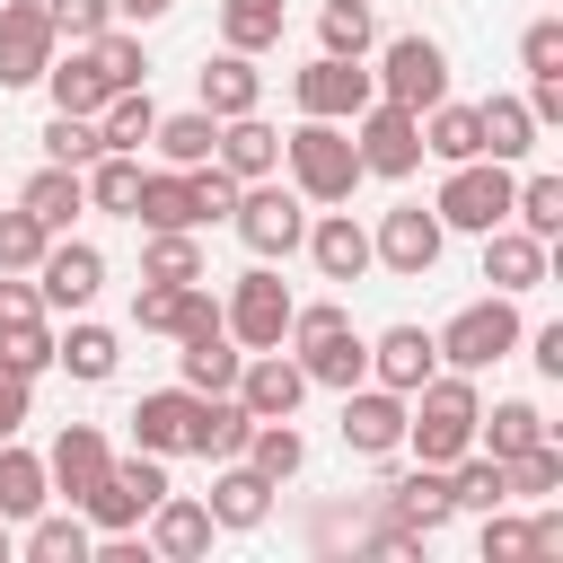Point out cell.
<instances>
[{"label": "cell", "mask_w": 563, "mask_h": 563, "mask_svg": "<svg viewBox=\"0 0 563 563\" xmlns=\"http://www.w3.org/2000/svg\"><path fill=\"white\" fill-rule=\"evenodd\" d=\"M290 97H299V114H317V123H352V114L378 97V79H369L361 62H343V53H317L308 70H290Z\"/></svg>", "instance_id": "obj_13"}, {"label": "cell", "mask_w": 563, "mask_h": 563, "mask_svg": "<svg viewBox=\"0 0 563 563\" xmlns=\"http://www.w3.org/2000/svg\"><path fill=\"white\" fill-rule=\"evenodd\" d=\"M53 501V484H44V457L35 449H18V440H0V519L18 528V519H35Z\"/></svg>", "instance_id": "obj_37"}, {"label": "cell", "mask_w": 563, "mask_h": 563, "mask_svg": "<svg viewBox=\"0 0 563 563\" xmlns=\"http://www.w3.org/2000/svg\"><path fill=\"white\" fill-rule=\"evenodd\" d=\"M53 246V229L18 202V211H0V273H35V255Z\"/></svg>", "instance_id": "obj_51"}, {"label": "cell", "mask_w": 563, "mask_h": 563, "mask_svg": "<svg viewBox=\"0 0 563 563\" xmlns=\"http://www.w3.org/2000/svg\"><path fill=\"white\" fill-rule=\"evenodd\" d=\"M528 114H537V123H563V70L528 79Z\"/></svg>", "instance_id": "obj_58"}, {"label": "cell", "mask_w": 563, "mask_h": 563, "mask_svg": "<svg viewBox=\"0 0 563 563\" xmlns=\"http://www.w3.org/2000/svg\"><path fill=\"white\" fill-rule=\"evenodd\" d=\"M378 510L396 519V528H413V537H440L449 528V466H405V475H387L378 484Z\"/></svg>", "instance_id": "obj_19"}, {"label": "cell", "mask_w": 563, "mask_h": 563, "mask_svg": "<svg viewBox=\"0 0 563 563\" xmlns=\"http://www.w3.org/2000/svg\"><path fill=\"white\" fill-rule=\"evenodd\" d=\"M352 150H361V176H387V185H405V176L422 167V114H413V106H387V97H369V106L352 114Z\"/></svg>", "instance_id": "obj_8"}, {"label": "cell", "mask_w": 563, "mask_h": 563, "mask_svg": "<svg viewBox=\"0 0 563 563\" xmlns=\"http://www.w3.org/2000/svg\"><path fill=\"white\" fill-rule=\"evenodd\" d=\"M343 449H352V457H396V449H405V396L378 387V378L343 387Z\"/></svg>", "instance_id": "obj_16"}, {"label": "cell", "mask_w": 563, "mask_h": 563, "mask_svg": "<svg viewBox=\"0 0 563 563\" xmlns=\"http://www.w3.org/2000/svg\"><path fill=\"white\" fill-rule=\"evenodd\" d=\"M106 141H97V114H53L44 123V158H62V167H88Z\"/></svg>", "instance_id": "obj_52"}, {"label": "cell", "mask_w": 563, "mask_h": 563, "mask_svg": "<svg viewBox=\"0 0 563 563\" xmlns=\"http://www.w3.org/2000/svg\"><path fill=\"white\" fill-rule=\"evenodd\" d=\"M44 88H53V114H97L114 88H106V70H97V53L88 44H70V62L53 53V70H44Z\"/></svg>", "instance_id": "obj_36"}, {"label": "cell", "mask_w": 563, "mask_h": 563, "mask_svg": "<svg viewBox=\"0 0 563 563\" xmlns=\"http://www.w3.org/2000/svg\"><path fill=\"white\" fill-rule=\"evenodd\" d=\"M114 361H123V343H114V325H70V334H53V369H70L79 387H106L114 378Z\"/></svg>", "instance_id": "obj_35"}, {"label": "cell", "mask_w": 563, "mask_h": 563, "mask_svg": "<svg viewBox=\"0 0 563 563\" xmlns=\"http://www.w3.org/2000/svg\"><path fill=\"white\" fill-rule=\"evenodd\" d=\"M290 361L308 369V387H361L369 378V334H352V317L334 308V299H308V308H290Z\"/></svg>", "instance_id": "obj_2"}, {"label": "cell", "mask_w": 563, "mask_h": 563, "mask_svg": "<svg viewBox=\"0 0 563 563\" xmlns=\"http://www.w3.org/2000/svg\"><path fill=\"white\" fill-rule=\"evenodd\" d=\"M141 229H202V202H194V167H141V202H132Z\"/></svg>", "instance_id": "obj_27"}, {"label": "cell", "mask_w": 563, "mask_h": 563, "mask_svg": "<svg viewBox=\"0 0 563 563\" xmlns=\"http://www.w3.org/2000/svg\"><path fill=\"white\" fill-rule=\"evenodd\" d=\"M528 343V361L545 369V378H563V325H537V334H519Z\"/></svg>", "instance_id": "obj_59"}, {"label": "cell", "mask_w": 563, "mask_h": 563, "mask_svg": "<svg viewBox=\"0 0 563 563\" xmlns=\"http://www.w3.org/2000/svg\"><path fill=\"white\" fill-rule=\"evenodd\" d=\"M0 563H9V519H0Z\"/></svg>", "instance_id": "obj_61"}, {"label": "cell", "mask_w": 563, "mask_h": 563, "mask_svg": "<svg viewBox=\"0 0 563 563\" xmlns=\"http://www.w3.org/2000/svg\"><path fill=\"white\" fill-rule=\"evenodd\" d=\"M299 246H308V264H317L325 282H361V273H369V229H361L352 211H334V202H325V220H308Z\"/></svg>", "instance_id": "obj_23"}, {"label": "cell", "mask_w": 563, "mask_h": 563, "mask_svg": "<svg viewBox=\"0 0 563 563\" xmlns=\"http://www.w3.org/2000/svg\"><path fill=\"white\" fill-rule=\"evenodd\" d=\"M510 493H501V457H484V449H466V457H449V510H501Z\"/></svg>", "instance_id": "obj_46"}, {"label": "cell", "mask_w": 563, "mask_h": 563, "mask_svg": "<svg viewBox=\"0 0 563 563\" xmlns=\"http://www.w3.org/2000/svg\"><path fill=\"white\" fill-rule=\"evenodd\" d=\"M176 0H114V18H132V26H150V18H167Z\"/></svg>", "instance_id": "obj_60"}, {"label": "cell", "mask_w": 563, "mask_h": 563, "mask_svg": "<svg viewBox=\"0 0 563 563\" xmlns=\"http://www.w3.org/2000/svg\"><path fill=\"white\" fill-rule=\"evenodd\" d=\"M150 141H158V158H167V167H202V158L220 150V123H211L202 106H185V114H158V132H150Z\"/></svg>", "instance_id": "obj_42"}, {"label": "cell", "mask_w": 563, "mask_h": 563, "mask_svg": "<svg viewBox=\"0 0 563 563\" xmlns=\"http://www.w3.org/2000/svg\"><path fill=\"white\" fill-rule=\"evenodd\" d=\"M150 554H167V563L211 554V510H202L194 493H158V501H150Z\"/></svg>", "instance_id": "obj_26"}, {"label": "cell", "mask_w": 563, "mask_h": 563, "mask_svg": "<svg viewBox=\"0 0 563 563\" xmlns=\"http://www.w3.org/2000/svg\"><path fill=\"white\" fill-rule=\"evenodd\" d=\"M282 26H290V0H220V35H229V53H264V44H282Z\"/></svg>", "instance_id": "obj_40"}, {"label": "cell", "mask_w": 563, "mask_h": 563, "mask_svg": "<svg viewBox=\"0 0 563 563\" xmlns=\"http://www.w3.org/2000/svg\"><path fill=\"white\" fill-rule=\"evenodd\" d=\"M510 167L501 158H457L449 176H440V194H431V211H440V229H466V238H484V229H501L510 220Z\"/></svg>", "instance_id": "obj_5"}, {"label": "cell", "mask_w": 563, "mask_h": 563, "mask_svg": "<svg viewBox=\"0 0 563 563\" xmlns=\"http://www.w3.org/2000/svg\"><path fill=\"white\" fill-rule=\"evenodd\" d=\"M62 35L44 18V0H0V88H35L53 70Z\"/></svg>", "instance_id": "obj_14"}, {"label": "cell", "mask_w": 563, "mask_h": 563, "mask_svg": "<svg viewBox=\"0 0 563 563\" xmlns=\"http://www.w3.org/2000/svg\"><path fill=\"white\" fill-rule=\"evenodd\" d=\"M97 290H106V255H97L88 238H53V246L35 255V299H44V317H79Z\"/></svg>", "instance_id": "obj_12"}, {"label": "cell", "mask_w": 563, "mask_h": 563, "mask_svg": "<svg viewBox=\"0 0 563 563\" xmlns=\"http://www.w3.org/2000/svg\"><path fill=\"white\" fill-rule=\"evenodd\" d=\"M194 106H202L211 123H229V114H255V106H264V70H255V53H211V62H202V88H194Z\"/></svg>", "instance_id": "obj_22"}, {"label": "cell", "mask_w": 563, "mask_h": 563, "mask_svg": "<svg viewBox=\"0 0 563 563\" xmlns=\"http://www.w3.org/2000/svg\"><path fill=\"white\" fill-rule=\"evenodd\" d=\"M229 396H238L255 422H290V413H299V396H308V369H299L282 343H273V352H246V361H238V378H229Z\"/></svg>", "instance_id": "obj_15"}, {"label": "cell", "mask_w": 563, "mask_h": 563, "mask_svg": "<svg viewBox=\"0 0 563 563\" xmlns=\"http://www.w3.org/2000/svg\"><path fill=\"white\" fill-rule=\"evenodd\" d=\"M185 431H194V387H150V396L132 405V449L176 457V449H185Z\"/></svg>", "instance_id": "obj_29"}, {"label": "cell", "mask_w": 563, "mask_h": 563, "mask_svg": "<svg viewBox=\"0 0 563 563\" xmlns=\"http://www.w3.org/2000/svg\"><path fill=\"white\" fill-rule=\"evenodd\" d=\"M519 334H528V325H519V299H501V290H493V299L457 308V317H449L431 343H440V369H466V378H484L493 361H510V352H519Z\"/></svg>", "instance_id": "obj_4"}, {"label": "cell", "mask_w": 563, "mask_h": 563, "mask_svg": "<svg viewBox=\"0 0 563 563\" xmlns=\"http://www.w3.org/2000/svg\"><path fill=\"white\" fill-rule=\"evenodd\" d=\"M537 440H554V422H545L528 396H501L493 413H475V449H484V457H519V449H537Z\"/></svg>", "instance_id": "obj_32"}, {"label": "cell", "mask_w": 563, "mask_h": 563, "mask_svg": "<svg viewBox=\"0 0 563 563\" xmlns=\"http://www.w3.org/2000/svg\"><path fill=\"white\" fill-rule=\"evenodd\" d=\"M79 185H88V211L132 220V202H141V150H97V158L79 167Z\"/></svg>", "instance_id": "obj_33"}, {"label": "cell", "mask_w": 563, "mask_h": 563, "mask_svg": "<svg viewBox=\"0 0 563 563\" xmlns=\"http://www.w3.org/2000/svg\"><path fill=\"white\" fill-rule=\"evenodd\" d=\"M440 246H449V229H440V211H422V202H396V211H378V229H369V264H387V273H405V282H422V273L440 264Z\"/></svg>", "instance_id": "obj_11"}, {"label": "cell", "mask_w": 563, "mask_h": 563, "mask_svg": "<svg viewBox=\"0 0 563 563\" xmlns=\"http://www.w3.org/2000/svg\"><path fill=\"white\" fill-rule=\"evenodd\" d=\"M167 493V457H150V449H132V457H114L106 475H97V493L79 501V519L97 528V537H123V528H141L150 519V501Z\"/></svg>", "instance_id": "obj_7"}, {"label": "cell", "mask_w": 563, "mask_h": 563, "mask_svg": "<svg viewBox=\"0 0 563 563\" xmlns=\"http://www.w3.org/2000/svg\"><path fill=\"white\" fill-rule=\"evenodd\" d=\"M26 405H35V396H26V378H9V369H0V440H18V431H26Z\"/></svg>", "instance_id": "obj_57"}, {"label": "cell", "mask_w": 563, "mask_h": 563, "mask_svg": "<svg viewBox=\"0 0 563 563\" xmlns=\"http://www.w3.org/2000/svg\"><path fill=\"white\" fill-rule=\"evenodd\" d=\"M18 317H44V299H35V273H0V325H18Z\"/></svg>", "instance_id": "obj_56"}, {"label": "cell", "mask_w": 563, "mask_h": 563, "mask_svg": "<svg viewBox=\"0 0 563 563\" xmlns=\"http://www.w3.org/2000/svg\"><path fill=\"white\" fill-rule=\"evenodd\" d=\"M282 167H290L299 202H352V185H361L352 123H317V114H299V132L282 141Z\"/></svg>", "instance_id": "obj_3"}, {"label": "cell", "mask_w": 563, "mask_h": 563, "mask_svg": "<svg viewBox=\"0 0 563 563\" xmlns=\"http://www.w3.org/2000/svg\"><path fill=\"white\" fill-rule=\"evenodd\" d=\"M317 44H325V53H343V62H361V53L378 44L369 0H325V9H317Z\"/></svg>", "instance_id": "obj_48"}, {"label": "cell", "mask_w": 563, "mask_h": 563, "mask_svg": "<svg viewBox=\"0 0 563 563\" xmlns=\"http://www.w3.org/2000/svg\"><path fill=\"white\" fill-rule=\"evenodd\" d=\"M246 431H255V413L220 387V396H194V431H185V449L220 466V457H238V449H246Z\"/></svg>", "instance_id": "obj_30"}, {"label": "cell", "mask_w": 563, "mask_h": 563, "mask_svg": "<svg viewBox=\"0 0 563 563\" xmlns=\"http://www.w3.org/2000/svg\"><path fill=\"white\" fill-rule=\"evenodd\" d=\"M501 493H510V501H554V493H563V449L537 440V449L501 457Z\"/></svg>", "instance_id": "obj_45"}, {"label": "cell", "mask_w": 563, "mask_h": 563, "mask_svg": "<svg viewBox=\"0 0 563 563\" xmlns=\"http://www.w3.org/2000/svg\"><path fill=\"white\" fill-rule=\"evenodd\" d=\"M431 369H440V343H431L422 325H387V334H369V378H378V387L413 396Z\"/></svg>", "instance_id": "obj_24"}, {"label": "cell", "mask_w": 563, "mask_h": 563, "mask_svg": "<svg viewBox=\"0 0 563 563\" xmlns=\"http://www.w3.org/2000/svg\"><path fill=\"white\" fill-rule=\"evenodd\" d=\"M0 369L35 387V378L53 369V325H44V317H18V325H0Z\"/></svg>", "instance_id": "obj_49"}, {"label": "cell", "mask_w": 563, "mask_h": 563, "mask_svg": "<svg viewBox=\"0 0 563 563\" xmlns=\"http://www.w3.org/2000/svg\"><path fill=\"white\" fill-rule=\"evenodd\" d=\"M422 158H484V132H475V106H422Z\"/></svg>", "instance_id": "obj_38"}, {"label": "cell", "mask_w": 563, "mask_h": 563, "mask_svg": "<svg viewBox=\"0 0 563 563\" xmlns=\"http://www.w3.org/2000/svg\"><path fill=\"white\" fill-rule=\"evenodd\" d=\"M211 158H220V167H229L238 185H255V176H282V132L264 123V106H255V114H229V123H220V150H211Z\"/></svg>", "instance_id": "obj_25"}, {"label": "cell", "mask_w": 563, "mask_h": 563, "mask_svg": "<svg viewBox=\"0 0 563 563\" xmlns=\"http://www.w3.org/2000/svg\"><path fill=\"white\" fill-rule=\"evenodd\" d=\"M106 466H114V449H106V431H97V422H62V440L44 449V484H53L70 510L97 493V475H106Z\"/></svg>", "instance_id": "obj_18"}, {"label": "cell", "mask_w": 563, "mask_h": 563, "mask_svg": "<svg viewBox=\"0 0 563 563\" xmlns=\"http://www.w3.org/2000/svg\"><path fill=\"white\" fill-rule=\"evenodd\" d=\"M273 493H282V484H264L246 457H220L202 510H211V528H264V519H273Z\"/></svg>", "instance_id": "obj_21"}, {"label": "cell", "mask_w": 563, "mask_h": 563, "mask_svg": "<svg viewBox=\"0 0 563 563\" xmlns=\"http://www.w3.org/2000/svg\"><path fill=\"white\" fill-rule=\"evenodd\" d=\"M290 308H299V299H290V282H282L273 264H255V273H238V282H229V308H220V317H229L238 352H273V343L290 334Z\"/></svg>", "instance_id": "obj_9"}, {"label": "cell", "mask_w": 563, "mask_h": 563, "mask_svg": "<svg viewBox=\"0 0 563 563\" xmlns=\"http://www.w3.org/2000/svg\"><path fill=\"white\" fill-rule=\"evenodd\" d=\"M238 457H246V466H255V475H264V484H290V475H299V466H308V440H299V431H290V422H255V431H246V449H238Z\"/></svg>", "instance_id": "obj_44"}, {"label": "cell", "mask_w": 563, "mask_h": 563, "mask_svg": "<svg viewBox=\"0 0 563 563\" xmlns=\"http://www.w3.org/2000/svg\"><path fill=\"white\" fill-rule=\"evenodd\" d=\"M369 79H378L387 106H413V114H422V106L449 97V53H440L431 35H387V53H378Z\"/></svg>", "instance_id": "obj_10"}, {"label": "cell", "mask_w": 563, "mask_h": 563, "mask_svg": "<svg viewBox=\"0 0 563 563\" xmlns=\"http://www.w3.org/2000/svg\"><path fill=\"white\" fill-rule=\"evenodd\" d=\"M176 343H185L176 352V387H194V396H220L238 378V361H246L229 325H202V334H176Z\"/></svg>", "instance_id": "obj_28"}, {"label": "cell", "mask_w": 563, "mask_h": 563, "mask_svg": "<svg viewBox=\"0 0 563 563\" xmlns=\"http://www.w3.org/2000/svg\"><path fill=\"white\" fill-rule=\"evenodd\" d=\"M519 62H528V79H545V70H563V18H537V26L519 35Z\"/></svg>", "instance_id": "obj_55"}, {"label": "cell", "mask_w": 563, "mask_h": 563, "mask_svg": "<svg viewBox=\"0 0 563 563\" xmlns=\"http://www.w3.org/2000/svg\"><path fill=\"white\" fill-rule=\"evenodd\" d=\"M18 202H26V211H35L44 229H53V238H62V229H70L79 211H88V185H79V167H62V158H44V167L26 176V194H18Z\"/></svg>", "instance_id": "obj_34"}, {"label": "cell", "mask_w": 563, "mask_h": 563, "mask_svg": "<svg viewBox=\"0 0 563 563\" xmlns=\"http://www.w3.org/2000/svg\"><path fill=\"white\" fill-rule=\"evenodd\" d=\"M475 132H484V158H501V167H519L528 150H537V114H528V97H484L475 106Z\"/></svg>", "instance_id": "obj_31"}, {"label": "cell", "mask_w": 563, "mask_h": 563, "mask_svg": "<svg viewBox=\"0 0 563 563\" xmlns=\"http://www.w3.org/2000/svg\"><path fill=\"white\" fill-rule=\"evenodd\" d=\"M158 132V106H150V88H114L106 106H97V141L106 150H141Z\"/></svg>", "instance_id": "obj_41"}, {"label": "cell", "mask_w": 563, "mask_h": 563, "mask_svg": "<svg viewBox=\"0 0 563 563\" xmlns=\"http://www.w3.org/2000/svg\"><path fill=\"white\" fill-rule=\"evenodd\" d=\"M484 563H537L528 519H510V501H501V510H484Z\"/></svg>", "instance_id": "obj_54"}, {"label": "cell", "mask_w": 563, "mask_h": 563, "mask_svg": "<svg viewBox=\"0 0 563 563\" xmlns=\"http://www.w3.org/2000/svg\"><path fill=\"white\" fill-rule=\"evenodd\" d=\"M97 70H106V88H150V53H141V35H123V26H106L97 44Z\"/></svg>", "instance_id": "obj_50"}, {"label": "cell", "mask_w": 563, "mask_h": 563, "mask_svg": "<svg viewBox=\"0 0 563 563\" xmlns=\"http://www.w3.org/2000/svg\"><path fill=\"white\" fill-rule=\"evenodd\" d=\"M44 18H53L62 44H97L114 26V0H44Z\"/></svg>", "instance_id": "obj_53"}, {"label": "cell", "mask_w": 563, "mask_h": 563, "mask_svg": "<svg viewBox=\"0 0 563 563\" xmlns=\"http://www.w3.org/2000/svg\"><path fill=\"white\" fill-rule=\"evenodd\" d=\"M141 282H202V238H194V229H150Z\"/></svg>", "instance_id": "obj_47"}, {"label": "cell", "mask_w": 563, "mask_h": 563, "mask_svg": "<svg viewBox=\"0 0 563 563\" xmlns=\"http://www.w3.org/2000/svg\"><path fill=\"white\" fill-rule=\"evenodd\" d=\"M510 220H519L528 238H545V246H554V238H563V176H545V167H537V176H519V185H510Z\"/></svg>", "instance_id": "obj_43"}, {"label": "cell", "mask_w": 563, "mask_h": 563, "mask_svg": "<svg viewBox=\"0 0 563 563\" xmlns=\"http://www.w3.org/2000/svg\"><path fill=\"white\" fill-rule=\"evenodd\" d=\"M88 545H97V528L79 510H35L26 519V554L35 563H88Z\"/></svg>", "instance_id": "obj_39"}, {"label": "cell", "mask_w": 563, "mask_h": 563, "mask_svg": "<svg viewBox=\"0 0 563 563\" xmlns=\"http://www.w3.org/2000/svg\"><path fill=\"white\" fill-rule=\"evenodd\" d=\"M229 229L246 238V255H255V264H273V255H299V238H308V202H299V185H273V176H255V185H238V211H229Z\"/></svg>", "instance_id": "obj_6"}, {"label": "cell", "mask_w": 563, "mask_h": 563, "mask_svg": "<svg viewBox=\"0 0 563 563\" xmlns=\"http://www.w3.org/2000/svg\"><path fill=\"white\" fill-rule=\"evenodd\" d=\"M475 413H484L475 378H466V369H431V378L405 396V449H413L422 466H449V457L475 449Z\"/></svg>", "instance_id": "obj_1"}, {"label": "cell", "mask_w": 563, "mask_h": 563, "mask_svg": "<svg viewBox=\"0 0 563 563\" xmlns=\"http://www.w3.org/2000/svg\"><path fill=\"white\" fill-rule=\"evenodd\" d=\"M545 238H528L519 220H501V229H484V282L501 290V299H528L537 282H545Z\"/></svg>", "instance_id": "obj_20"}, {"label": "cell", "mask_w": 563, "mask_h": 563, "mask_svg": "<svg viewBox=\"0 0 563 563\" xmlns=\"http://www.w3.org/2000/svg\"><path fill=\"white\" fill-rule=\"evenodd\" d=\"M132 325L141 334H202V325H229V317H220V299L202 282H141Z\"/></svg>", "instance_id": "obj_17"}]
</instances>
